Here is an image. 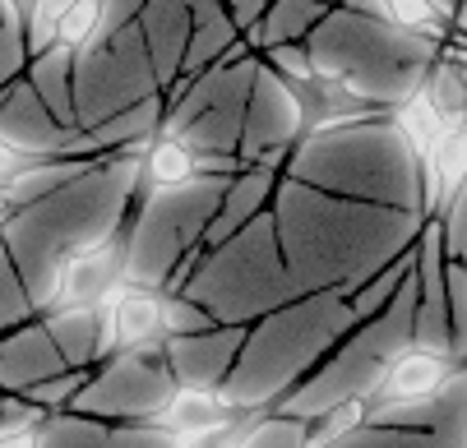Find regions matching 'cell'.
Wrapping results in <instances>:
<instances>
[{
  "mask_svg": "<svg viewBox=\"0 0 467 448\" xmlns=\"http://www.w3.org/2000/svg\"><path fill=\"white\" fill-rule=\"evenodd\" d=\"M269 213L296 291L333 287L338 296H352L393 254H403L421 227V213L328 195L296 176H278Z\"/></svg>",
  "mask_w": 467,
  "mask_h": 448,
  "instance_id": "1",
  "label": "cell"
},
{
  "mask_svg": "<svg viewBox=\"0 0 467 448\" xmlns=\"http://www.w3.org/2000/svg\"><path fill=\"white\" fill-rule=\"evenodd\" d=\"M283 176H296L328 195H348L384 209L421 213V180H417V153L403 144L389 116L328 125V130L301 135L287 153Z\"/></svg>",
  "mask_w": 467,
  "mask_h": 448,
  "instance_id": "2",
  "label": "cell"
},
{
  "mask_svg": "<svg viewBox=\"0 0 467 448\" xmlns=\"http://www.w3.org/2000/svg\"><path fill=\"white\" fill-rule=\"evenodd\" d=\"M352 324L357 319L348 310V296H338L333 287L283 300L278 310L259 314L245 329L236 365L223 379V398L232 407H269L306 370H315L319 356Z\"/></svg>",
  "mask_w": 467,
  "mask_h": 448,
  "instance_id": "3",
  "label": "cell"
},
{
  "mask_svg": "<svg viewBox=\"0 0 467 448\" xmlns=\"http://www.w3.org/2000/svg\"><path fill=\"white\" fill-rule=\"evenodd\" d=\"M301 42L310 51L315 75L348 84L357 97L375 107L403 102L426 79L431 60L440 56V42L348 5H328Z\"/></svg>",
  "mask_w": 467,
  "mask_h": 448,
  "instance_id": "4",
  "label": "cell"
},
{
  "mask_svg": "<svg viewBox=\"0 0 467 448\" xmlns=\"http://www.w3.org/2000/svg\"><path fill=\"white\" fill-rule=\"evenodd\" d=\"M181 296L204 305L218 324H254L259 314H269L283 300L301 296L287 264H283L274 213L264 209L259 218H250L227 240L199 249Z\"/></svg>",
  "mask_w": 467,
  "mask_h": 448,
  "instance_id": "5",
  "label": "cell"
},
{
  "mask_svg": "<svg viewBox=\"0 0 467 448\" xmlns=\"http://www.w3.org/2000/svg\"><path fill=\"white\" fill-rule=\"evenodd\" d=\"M227 189V176H190L181 185L140 195L125 213L120 240H125V282L158 287L176 269L185 249L204 240V227Z\"/></svg>",
  "mask_w": 467,
  "mask_h": 448,
  "instance_id": "6",
  "label": "cell"
},
{
  "mask_svg": "<svg viewBox=\"0 0 467 448\" xmlns=\"http://www.w3.org/2000/svg\"><path fill=\"white\" fill-rule=\"evenodd\" d=\"M254 66H259V51H245L185 79L181 93L167 97L158 135L181 139L190 153H236Z\"/></svg>",
  "mask_w": 467,
  "mask_h": 448,
  "instance_id": "7",
  "label": "cell"
},
{
  "mask_svg": "<svg viewBox=\"0 0 467 448\" xmlns=\"http://www.w3.org/2000/svg\"><path fill=\"white\" fill-rule=\"evenodd\" d=\"M162 93L149 46L135 24H125L107 37H93L75 51V120L79 130L107 120L111 111Z\"/></svg>",
  "mask_w": 467,
  "mask_h": 448,
  "instance_id": "8",
  "label": "cell"
},
{
  "mask_svg": "<svg viewBox=\"0 0 467 448\" xmlns=\"http://www.w3.org/2000/svg\"><path fill=\"white\" fill-rule=\"evenodd\" d=\"M171 389H176V379L162 361V342L125 347L88 370L84 389L75 393V402L65 412L98 416V421H153L162 412V402L171 398Z\"/></svg>",
  "mask_w": 467,
  "mask_h": 448,
  "instance_id": "9",
  "label": "cell"
},
{
  "mask_svg": "<svg viewBox=\"0 0 467 448\" xmlns=\"http://www.w3.org/2000/svg\"><path fill=\"white\" fill-rule=\"evenodd\" d=\"M296 139H301V107H296L287 79L259 60V66H254V84H250V97H245V120H241L236 158H241V167H250V162H259V158L292 153Z\"/></svg>",
  "mask_w": 467,
  "mask_h": 448,
  "instance_id": "10",
  "label": "cell"
},
{
  "mask_svg": "<svg viewBox=\"0 0 467 448\" xmlns=\"http://www.w3.org/2000/svg\"><path fill=\"white\" fill-rule=\"evenodd\" d=\"M120 282H125V240H120V231H111L93 245H79L75 254H65V260L56 264V273L47 282V296H42V310L102 305Z\"/></svg>",
  "mask_w": 467,
  "mask_h": 448,
  "instance_id": "11",
  "label": "cell"
},
{
  "mask_svg": "<svg viewBox=\"0 0 467 448\" xmlns=\"http://www.w3.org/2000/svg\"><path fill=\"white\" fill-rule=\"evenodd\" d=\"M250 324H213L199 333H171L162 338V361L176 383L185 389H223L227 370L236 365V351L245 342Z\"/></svg>",
  "mask_w": 467,
  "mask_h": 448,
  "instance_id": "12",
  "label": "cell"
},
{
  "mask_svg": "<svg viewBox=\"0 0 467 448\" xmlns=\"http://www.w3.org/2000/svg\"><path fill=\"white\" fill-rule=\"evenodd\" d=\"M167 338L162 329V291L158 287H135L120 282L102 300V333H98V361L125 347H158Z\"/></svg>",
  "mask_w": 467,
  "mask_h": 448,
  "instance_id": "13",
  "label": "cell"
},
{
  "mask_svg": "<svg viewBox=\"0 0 467 448\" xmlns=\"http://www.w3.org/2000/svg\"><path fill=\"white\" fill-rule=\"evenodd\" d=\"M42 448H181L153 421H98V416H51L42 421Z\"/></svg>",
  "mask_w": 467,
  "mask_h": 448,
  "instance_id": "14",
  "label": "cell"
},
{
  "mask_svg": "<svg viewBox=\"0 0 467 448\" xmlns=\"http://www.w3.org/2000/svg\"><path fill=\"white\" fill-rule=\"evenodd\" d=\"M467 176V116H449L431 148L417 158V180H421V218H440L449 195Z\"/></svg>",
  "mask_w": 467,
  "mask_h": 448,
  "instance_id": "15",
  "label": "cell"
},
{
  "mask_svg": "<svg viewBox=\"0 0 467 448\" xmlns=\"http://www.w3.org/2000/svg\"><path fill=\"white\" fill-rule=\"evenodd\" d=\"M458 370L453 356H440V351H421V347H403L398 356L384 361L375 389L366 393V412L379 407V402H408V398H426L435 393L440 383Z\"/></svg>",
  "mask_w": 467,
  "mask_h": 448,
  "instance_id": "16",
  "label": "cell"
},
{
  "mask_svg": "<svg viewBox=\"0 0 467 448\" xmlns=\"http://www.w3.org/2000/svg\"><path fill=\"white\" fill-rule=\"evenodd\" d=\"M135 28H140V37L149 46L158 84L167 93L176 84V75H181V56L190 46V5H185V0H144Z\"/></svg>",
  "mask_w": 467,
  "mask_h": 448,
  "instance_id": "17",
  "label": "cell"
},
{
  "mask_svg": "<svg viewBox=\"0 0 467 448\" xmlns=\"http://www.w3.org/2000/svg\"><path fill=\"white\" fill-rule=\"evenodd\" d=\"M241 407H232L223 398V389H185V383H176L171 398L162 402V412L153 416V425H162L171 439L190 443V439H204L213 430H223Z\"/></svg>",
  "mask_w": 467,
  "mask_h": 448,
  "instance_id": "18",
  "label": "cell"
},
{
  "mask_svg": "<svg viewBox=\"0 0 467 448\" xmlns=\"http://www.w3.org/2000/svg\"><path fill=\"white\" fill-rule=\"evenodd\" d=\"M24 79L65 130H79V120H75V51L70 46L51 42V46L33 51L24 60Z\"/></svg>",
  "mask_w": 467,
  "mask_h": 448,
  "instance_id": "19",
  "label": "cell"
},
{
  "mask_svg": "<svg viewBox=\"0 0 467 448\" xmlns=\"http://www.w3.org/2000/svg\"><path fill=\"white\" fill-rule=\"evenodd\" d=\"M56 370H65V361H60L56 342L47 338L42 319L0 342V393H24L28 383H37Z\"/></svg>",
  "mask_w": 467,
  "mask_h": 448,
  "instance_id": "20",
  "label": "cell"
},
{
  "mask_svg": "<svg viewBox=\"0 0 467 448\" xmlns=\"http://www.w3.org/2000/svg\"><path fill=\"white\" fill-rule=\"evenodd\" d=\"M37 319L65 365H98L102 305H60V310H42Z\"/></svg>",
  "mask_w": 467,
  "mask_h": 448,
  "instance_id": "21",
  "label": "cell"
},
{
  "mask_svg": "<svg viewBox=\"0 0 467 448\" xmlns=\"http://www.w3.org/2000/svg\"><path fill=\"white\" fill-rule=\"evenodd\" d=\"M324 10H328L324 0H269L264 15L241 37H245L250 51H269V46H283V42H301Z\"/></svg>",
  "mask_w": 467,
  "mask_h": 448,
  "instance_id": "22",
  "label": "cell"
},
{
  "mask_svg": "<svg viewBox=\"0 0 467 448\" xmlns=\"http://www.w3.org/2000/svg\"><path fill=\"white\" fill-rule=\"evenodd\" d=\"M194 176V153L171 139V135H153L140 153V176H135V199L140 195H153V189H167V185H181Z\"/></svg>",
  "mask_w": 467,
  "mask_h": 448,
  "instance_id": "23",
  "label": "cell"
},
{
  "mask_svg": "<svg viewBox=\"0 0 467 448\" xmlns=\"http://www.w3.org/2000/svg\"><path fill=\"white\" fill-rule=\"evenodd\" d=\"M389 120H393V130L403 135V144H408L417 158L431 148V139L440 135V125H444V116H440V107L431 102L426 84H417L403 102H393V107H389Z\"/></svg>",
  "mask_w": 467,
  "mask_h": 448,
  "instance_id": "24",
  "label": "cell"
},
{
  "mask_svg": "<svg viewBox=\"0 0 467 448\" xmlns=\"http://www.w3.org/2000/svg\"><path fill=\"white\" fill-rule=\"evenodd\" d=\"M324 448H449L431 430H408V425H384V421H361L343 439H333Z\"/></svg>",
  "mask_w": 467,
  "mask_h": 448,
  "instance_id": "25",
  "label": "cell"
},
{
  "mask_svg": "<svg viewBox=\"0 0 467 448\" xmlns=\"http://www.w3.org/2000/svg\"><path fill=\"white\" fill-rule=\"evenodd\" d=\"M421 84H426V93H431V102L440 107L444 120H449V116H467V66L435 56Z\"/></svg>",
  "mask_w": 467,
  "mask_h": 448,
  "instance_id": "26",
  "label": "cell"
},
{
  "mask_svg": "<svg viewBox=\"0 0 467 448\" xmlns=\"http://www.w3.org/2000/svg\"><path fill=\"white\" fill-rule=\"evenodd\" d=\"M241 448H306V421L264 407V412L254 416V425L245 430Z\"/></svg>",
  "mask_w": 467,
  "mask_h": 448,
  "instance_id": "27",
  "label": "cell"
},
{
  "mask_svg": "<svg viewBox=\"0 0 467 448\" xmlns=\"http://www.w3.org/2000/svg\"><path fill=\"white\" fill-rule=\"evenodd\" d=\"M366 421V398H348V402H333L324 412H315L306 421V448H324L333 439H343L348 430H357Z\"/></svg>",
  "mask_w": 467,
  "mask_h": 448,
  "instance_id": "28",
  "label": "cell"
},
{
  "mask_svg": "<svg viewBox=\"0 0 467 448\" xmlns=\"http://www.w3.org/2000/svg\"><path fill=\"white\" fill-rule=\"evenodd\" d=\"M444 291H449V351L467 365V264L444 260Z\"/></svg>",
  "mask_w": 467,
  "mask_h": 448,
  "instance_id": "29",
  "label": "cell"
},
{
  "mask_svg": "<svg viewBox=\"0 0 467 448\" xmlns=\"http://www.w3.org/2000/svg\"><path fill=\"white\" fill-rule=\"evenodd\" d=\"M384 5H389V24L408 28V33H421V37H431V42L444 46L449 24L440 19V10L431 5V0H384Z\"/></svg>",
  "mask_w": 467,
  "mask_h": 448,
  "instance_id": "30",
  "label": "cell"
},
{
  "mask_svg": "<svg viewBox=\"0 0 467 448\" xmlns=\"http://www.w3.org/2000/svg\"><path fill=\"white\" fill-rule=\"evenodd\" d=\"M98 15H102V0H75V5L51 24V42L79 51L84 42L98 37Z\"/></svg>",
  "mask_w": 467,
  "mask_h": 448,
  "instance_id": "31",
  "label": "cell"
},
{
  "mask_svg": "<svg viewBox=\"0 0 467 448\" xmlns=\"http://www.w3.org/2000/svg\"><path fill=\"white\" fill-rule=\"evenodd\" d=\"M440 240H444V260H458L467 264V176L462 185L449 195V204L440 209Z\"/></svg>",
  "mask_w": 467,
  "mask_h": 448,
  "instance_id": "32",
  "label": "cell"
},
{
  "mask_svg": "<svg viewBox=\"0 0 467 448\" xmlns=\"http://www.w3.org/2000/svg\"><path fill=\"white\" fill-rule=\"evenodd\" d=\"M213 324L218 319L204 305H194L181 291H162V329H167V338L171 333H199V329H213Z\"/></svg>",
  "mask_w": 467,
  "mask_h": 448,
  "instance_id": "33",
  "label": "cell"
},
{
  "mask_svg": "<svg viewBox=\"0 0 467 448\" xmlns=\"http://www.w3.org/2000/svg\"><path fill=\"white\" fill-rule=\"evenodd\" d=\"M259 60H264L269 70H278L287 84H296V79H310V75H315L306 42H283V46H269V51H259Z\"/></svg>",
  "mask_w": 467,
  "mask_h": 448,
  "instance_id": "34",
  "label": "cell"
},
{
  "mask_svg": "<svg viewBox=\"0 0 467 448\" xmlns=\"http://www.w3.org/2000/svg\"><path fill=\"white\" fill-rule=\"evenodd\" d=\"M144 10V0H102V15H98V37L125 28V24H135Z\"/></svg>",
  "mask_w": 467,
  "mask_h": 448,
  "instance_id": "35",
  "label": "cell"
},
{
  "mask_svg": "<svg viewBox=\"0 0 467 448\" xmlns=\"http://www.w3.org/2000/svg\"><path fill=\"white\" fill-rule=\"evenodd\" d=\"M218 5H223V10L232 15V24L245 33V28H250V24L264 15V5H269V0H218Z\"/></svg>",
  "mask_w": 467,
  "mask_h": 448,
  "instance_id": "36",
  "label": "cell"
},
{
  "mask_svg": "<svg viewBox=\"0 0 467 448\" xmlns=\"http://www.w3.org/2000/svg\"><path fill=\"white\" fill-rule=\"evenodd\" d=\"M0 448H42V425H15V430H0Z\"/></svg>",
  "mask_w": 467,
  "mask_h": 448,
  "instance_id": "37",
  "label": "cell"
},
{
  "mask_svg": "<svg viewBox=\"0 0 467 448\" xmlns=\"http://www.w3.org/2000/svg\"><path fill=\"white\" fill-rule=\"evenodd\" d=\"M33 5H37V0H5V10H10L24 28H28V19H33Z\"/></svg>",
  "mask_w": 467,
  "mask_h": 448,
  "instance_id": "38",
  "label": "cell"
},
{
  "mask_svg": "<svg viewBox=\"0 0 467 448\" xmlns=\"http://www.w3.org/2000/svg\"><path fill=\"white\" fill-rule=\"evenodd\" d=\"M431 5H435V10H440V19H444V24L453 28V15H458V0H431Z\"/></svg>",
  "mask_w": 467,
  "mask_h": 448,
  "instance_id": "39",
  "label": "cell"
},
{
  "mask_svg": "<svg viewBox=\"0 0 467 448\" xmlns=\"http://www.w3.org/2000/svg\"><path fill=\"white\" fill-rule=\"evenodd\" d=\"M453 28L467 33V0H458V15H453Z\"/></svg>",
  "mask_w": 467,
  "mask_h": 448,
  "instance_id": "40",
  "label": "cell"
},
{
  "mask_svg": "<svg viewBox=\"0 0 467 448\" xmlns=\"http://www.w3.org/2000/svg\"><path fill=\"white\" fill-rule=\"evenodd\" d=\"M324 5H343V0H324Z\"/></svg>",
  "mask_w": 467,
  "mask_h": 448,
  "instance_id": "41",
  "label": "cell"
}]
</instances>
